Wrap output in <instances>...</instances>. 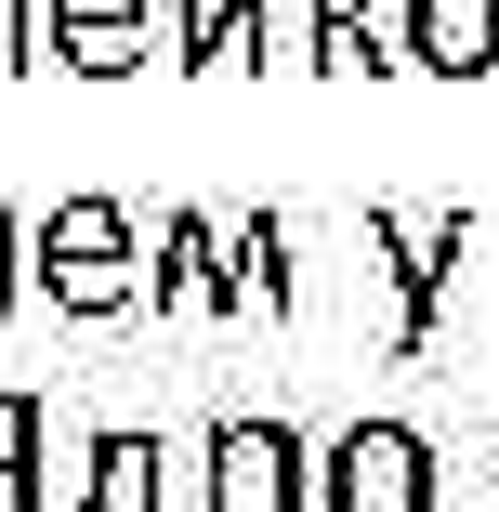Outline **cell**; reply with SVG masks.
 I'll return each instance as SVG.
<instances>
[{"instance_id":"cell-7","label":"cell","mask_w":499,"mask_h":512,"mask_svg":"<svg viewBox=\"0 0 499 512\" xmlns=\"http://www.w3.org/2000/svg\"><path fill=\"white\" fill-rule=\"evenodd\" d=\"M53 66H79V79L171 66L158 53V0H53Z\"/></svg>"},{"instance_id":"cell-9","label":"cell","mask_w":499,"mask_h":512,"mask_svg":"<svg viewBox=\"0 0 499 512\" xmlns=\"http://www.w3.org/2000/svg\"><path fill=\"white\" fill-rule=\"evenodd\" d=\"M289 211H237V316H303V263Z\"/></svg>"},{"instance_id":"cell-2","label":"cell","mask_w":499,"mask_h":512,"mask_svg":"<svg viewBox=\"0 0 499 512\" xmlns=\"http://www.w3.org/2000/svg\"><path fill=\"white\" fill-rule=\"evenodd\" d=\"M316 447L303 421H276V407H237V421L197 434V512H316Z\"/></svg>"},{"instance_id":"cell-10","label":"cell","mask_w":499,"mask_h":512,"mask_svg":"<svg viewBox=\"0 0 499 512\" xmlns=\"http://www.w3.org/2000/svg\"><path fill=\"white\" fill-rule=\"evenodd\" d=\"M92 447H106L92 421H53L40 460H27V486H14V512H79V499H92Z\"/></svg>"},{"instance_id":"cell-4","label":"cell","mask_w":499,"mask_h":512,"mask_svg":"<svg viewBox=\"0 0 499 512\" xmlns=\"http://www.w3.org/2000/svg\"><path fill=\"white\" fill-rule=\"evenodd\" d=\"M447 473H434V434L421 421H342L316 447V512H434Z\"/></svg>"},{"instance_id":"cell-1","label":"cell","mask_w":499,"mask_h":512,"mask_svg":"<svg viewBox=\"0 0 499 512\" xmlns=\"http://www.w3.org/2000/svg\"><path fill=\"white\" fill-rule=\"evenodd\" d=\"M27 302L106 329V316H145V224L119 197H53L27 224Z\"/></svg>"},{"instance_id":"cell-11","label":"cell","mask_w":499,"mask_h":512,"mask_svg":"<svg viewBox=\"0 0 499 512\" xmlns=\"http://www.w3.org/2000/svg\"><path fill=\"white\" fill-rule=\"evenodd\" d=\"M40 434H53V407L0 381V512H14V486H27V460H40Z\"/></svg>"},{"instance_id":"cell-14","label":"cell","mask_w":499,"mask_h":512,"mask_svg":"<svg viewBox=\"0 0 499 512\" xmlns=\"http://www.w3.org/2000/svg\"><path fill=\"white\" fill-rule=\"evenodd\" d=\"M486 499H499V460H486Z\"/></svg>"},{"instance_id":"cell-13","label":"cell","mask_w":499,"mask_h":512,"mask_svg":"<svg viewBox=\"0 0 499 512\" xmlns=\"http://www.w3.org/2000/svg\"><path fill=\"white\" fill-rule=\"evenodd\" d=\"M0 302H27V224L0 211Z\"/></svg>"},{"instance_id":"cell-8","label":"cell","mask_w":499,"mask_h":512,"mask_svg":"<svg viewBox=\"0 0 499 512\" xmlns=\"http://www.w3.org/2000/svg\"><path fill=\"white\" fill-rule=\"evenodd\" d=\"M408 66L421 79H499V0H408Z\"/></svg>"},{"instance_id":"cell-3","label":"cell","mask_w":499,"mask_h":512,"mask_svg":"<svg viewBox=\"0 0 499 512\" xmlns=\"http://www.w3.org/2000/svg\"><path fill=\"white\" fill-rule=\"evenodd\" d=\"M355 250L381 263V289H394V355H434L447 342V289H460V263H473V211H368L355 224Z\"/></svg>"},{"instance_id":"cell-5","label":"cell","mask_w":499,"mask_h":512,"mask_svg":"<svg viewBox=\"0 0 499 512\" xmlns=\"http://www.w3.org/2000/svg\"><path fill=\"white\" fill-rule=\"evenodd\" d=\"M145 302L158 316H237V211H158Z\"/></svg>"},{"instance_id":"cell-12","label":"cell","mask_w":499,"mask_h":512,"mask_svg":"<svg viewBox=\"0 0 499 512\" xmlns=\"http://www.w3.org/2000/svg\"><path fill=\"white\" fill-rule=\"evenodd\" d=\"M0 66H53V0H0Z\"/></svg>"},{"instance_id":"cell-6","label":"cell","mask_w":499,"mask_h":512,"mask_svg":"<svg viewBox=\"0 0 499 512\" xmlns=\"http://www.w3.org/2000/svg\"><path fill=\"white\" fill-rule=\"evenodd\" d=\"M303 66L316 79H394L408 66V0H303Z\"/></svg>"}]
</instances>
